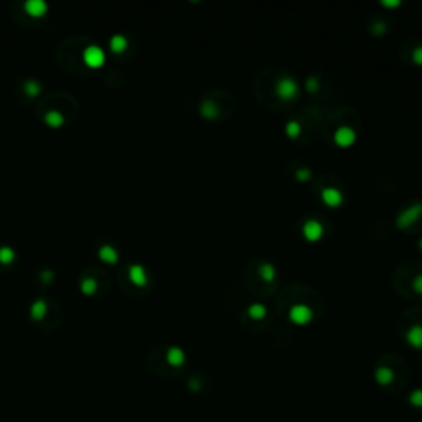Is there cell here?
<instances>
[{"label":"cell","mask_w":422,"mask_h":422,"mask_svg":"<svg viewBox=\"0 0 422 422\" xmlns=\"http://www.w3.org/2000/svg\"><path fill=\"white\" fill-rule=\"evenodd\" d=\"M421 216H422V203H414L398 216L396 226L399 229H406V228H409V226H413Z\"/></svg>","instance_id":"cell-1"},{"label":"cell","mask_w":422,"mask_h":422,"mask_svg":"<svg viewBox=\"0 0 422 422\" xmlns=\"http://www.w3.org/2000/svg\"><path fill=\"white\" fill-rule=\"evenodd\" d=\"M83 61L89 68H101L106 63V51L99 45H89L83 51Z\"/></svg>","instance_id":"cell-2"},{"label":"cell","mask_w":422,"mask_h":422,"mask_svg":"<svg viewBox=\"0 0 422 422\" xmlns=\"http://www.w3.org/2000/svg\"><path fill=\"white\" fill-rule=\"evenodd\" d=\"M299 94V86L292 78H282L275 83V96L282 101H292Z\"/></svg>","instance_id":"cell-3"},{"label":"cell","mask_w":422,"mask_h":422,"mask_svg":"<svg viewBox=\"0 0 422 422\" xmlns=\"http://www.w3.org/2000/svg\"><path fill=\"white\" fill-rule=\"evenodd\" d=\"M289 318H290L292 323H295V325H307V323L312 322L313 312H312L310 307L299 304V305H294V307L290 308Z\"/></svg>","instance_id":"cell-4"},{"label":"cell","mask_w":422,"mask_h":422,"mask_svg":"<svg viewBox=\"0 0 422 422\" xmlns=\"http://www.w3.org/2000/svg\"><path fill=\"white\" fill-rule=\"evenodd\" d=\"M333 140H335V144H337L338 147H342V149L351 147V145L356 142V132H355V129H351V127H348V126L338 127L337 132H335V135H333Z\"/></svg>","instance_id":"cell-5"},{"label":"cell","mask_w":422,"mask_h":422,"mask_svg":"<svg viewBox=\"0 0 422 422\" xmlns=\"http://www.w3.org/2000/svg\"><path fill=\"white\" fill-rule=\"evenodd\" d=\"M302 234L310 242L320 241L323 236V224L317 219H307L304 226H302Z\"/></svg>","instance_id":"cell-6"},{"label":"cell","mask_w":422,"mask_h":422,"mask_svg":"<svg viewBox=\"0 0 422 422\" xmlns=\"http://www.w3.org/2000/svg\"><path fill=\"white\" fill-rule=\"evenodd\" d=\"M23 10L30 15V17L41 18V17H45L48 12V3L45 0H26L23 3Z\"/></svg>","instance_id":"cell-7"},{"label":"cell","mask_w":422,"mask_h":422,"mask_svg":"<svg viewBox=\"0 0 422 422\" xmlns=\"http://www.w3.org/2000/svg\"><path fill=\"white\" fill-rule=\"evenodd\" d=\"M129 279H131V282L134 285H137V287H144V285H147L149 282L147 270H145L144 266H140V264H131V266H129Z\"/></svg>","instance_id":"cell-8"},{"label":"cell","mask_w":422,"mask_h":422,"mask_svg":"<svg viewBox=\"0 0 422 422\" xmlns=\"http://www.w3.org/2000/svg\"><path fill=\"white\" fill-rule=\"evenodd\" d=\"M322 200L323 203L330 208H337L343 203V193L337 188H323L322 190Z\"/></svg>","instance_id":"cell-9"},{"label":"cell","mask_w":422,"mask_h":422,"mask_svg":"<svg viewBox=\"0 0 422 422\" xmlns=\"http://www.w3.org/2000/svg\"><path fill=\"white\" fill-rule=\"evenodd\" d=\"M97 256H99V259L102 262H106V264H111V266H114V264H117L119 261V252L114 246H111V244H102L99 247V251H97Z\"/></svg>","instance_id":"cell-10"},{"label":"cell","mask_w":422,"mask_h":422,"mask_svg":"<svg viewBox=\"0 0 422 422\" xmlns=\"http://www.w3.org/2000/svg\"><path fill=\"white\" fill-rule=\"evenodd\" d=\"M165 358H167V363H169L170 366L178 368V366H182L183 363H185L187 356H185V351H183L182 348H178V346H172V348L167 350Z\"/></svg>","instance_id":"cell-11"},{"label":"cell","mask_w":422,"mask_h":422,"mask_svg":"<svg viewBox=\"0 0 422 422\" xmlns=\"http://www.w3.org/2000/svg\"><path fill=\"white\" fill-rule=\"evenodd\" d=\"M406 340H408V343L413 346L416 350H421L422 348V325H413L408 333H406Z\"/></svg>","instance_id":"cell-12"},{"label":"cell","mask_w":422,"mask_h":422,"mask_svg":"<svg viewBox=\"0 0 422 422\" xmlns=\"http://www.w3.org/2000/svg\"><path fill=\"white\" fill-rule=\"evenodd\" d=\"M48 313V304L45 299H36L33 304L30 307V317L33 318V320H43V318L46 317Z\"/></svg>","instance_id":"cell-13"},{"label":"cell","mask_w":422,"mask_h":422,"mask_svg":"<svg viewBox=\"0 0 422 422\" xmlns=\"http://www.w3.org/2000/svg\"><path fill=\"white\" fill-rule=\"evenodd\" d=\"M375 380L381 386H389L394 381V371L388 366H380L375 371Z\"/></svg>","instance_id":"cell-14"},{"label":"cell","mask_w":422,"mask_h":422,"mask_svg":"<svg viewBox=\"0 0 422 422\" xmlns=\"http://www.w3.org/2000/svg\"><path fill=\"white\" fill-rule=\"evenodd\" d=\"M127 46H129V40H127L126 35L116 33V35L111 36V40H109V48H111V51H114V53H122V51L127 50Z\"/></svg>","instance_id":"cell-15"},{"label":"cell","mask_w":422,"mask_h":422,"mask_svg":"<svg viewBox=\"0 0 422 422\" xmlns=\"http://www.w3.org/2000/svg\"><path fill=\"white\" fill-rule=\"evenodd\" d=\"M200 112H202V116L205 119H210V121H213V119L218 117L219 109H218V106H216L214 101L207 99V101L202 102V106H200Z\"/></svg>","instance_id":"cell-16"},{"label":"cell","mask_w":422,"mask_h":422,"mask_svg":"<svg viewBox=\"0 0 422 422\" xmlns=\"http://www.w3.org/2000/svg\"><path fill=\"white\" fill-rule=\"evenodd\" d=\"M45 122H46V126H50L53 129L61 127L63 124H64V116L59 111L51 109V111H48L46 114H45Z\"/></svg>","instance_id":"cell-17"},{"label":"cell","mask_w":422,"mask_h":422,"mask_svg":"<svg viewBox=\"0 0 422 422\" xmlns=\"http://www.w3.org/2000/svg\"><path fill=\"white\" fill-rule=\"evenodd\" d=\"M43 91V86L40 81L36 79H26L23 83V93L28 97H36L40 96V93Z\"/></svg>","instance_id":"cell-18"},{"label":"cell","mask_w":422,"mask_h":422,"mask_svg":"<svg viewBox=\"0 0 422 422\" xmlns=\"http://www.w3.org/2000/svg\"><path fill=\"white\" fill-rule=\"evenodd\" d=\"M81 292H83L84 295H94L97 289H99V284H97V280L94 277H86L81 280Z\"/></svg>","instance_id":"cell-19"},{"label":"cell","mask_w":422,"mask_h":422,"mask_svg":"<svg viewBox=\"0 0 422 422\" xmlns=\"http://www.w3.org/2000/svg\"><path fill=\"white\" fill-rule=\"evenodd\" d=\"M15 257H17V252L12 246H0V264L8 266L15 261Z\"/></svg>","instance_id":"cell-20"},{"label":"cell","mask_w":422,"mask_h":422,"mask_svg":"<svg viewBox=\"0 0 422 422\" xmlns=\"http://www.w3.org/2000/svg\"><path fill=\"white\" fill-rule=\"evenodd\" d=\"M259 275H261V279L264 280V282H272V280L275 279V275H277V272H275V267L272 266V264L264 262V264H261V267H259Z\"/></svg>","instance_id":"cell-21"},{"label":"cell","mask_w":422,"mask_h":422,"mask_svg":"<svg viewBox=\"0 0 422 422\" xmlns=\"http://www.w3.org/2000/svg\"><path fill=\"white\" fill-rule=\"evenodd\" d=\"M247 315H249L252 320H262V318L267 315V308L262 304H251L249 308H247Z\"/></svg>","instance_id":"cell-22"},{"label":"cell","mask_w":422,"mask_h":422,"mask_svg":"<svg viewBox=\"0 0 422 422\" xmlns=\"http://www.w3.org/2000/svg\"><path fill=\"white\" fill-rule=\"evenodd\" d=\"M302 129H300V124L297 121H290L287 122V126H285V134H287V137L290 139H297L300 135Z\"/></svg>","instance_id":"cell-23"},{"label":"cell","mask_w":422,"mask_h":422,"mask_svg":"<svg viewBox=\"0 0 422 422\" xmlns=\"http://www.w3.org/2000/svg\"><path fill=\"white\" fill-rule=\"evenodd\" d=\"M409 403L414 408H422V389H414L413 393L409 394Z\"/></svg>","instance_id":"cell-24"},{"label":"cell","mask_w":422,"mask_h":422,"mask_svg":"<svg viewBox=\"0 0 422 422\" xmlns=\"http://www.w3.org/2000/svg\"><path fill=\"white\" fill-rule=\"evenodd\" d=\"M295 178L299 182H308V180H312V172L310 169H299L295 173Z\"/></svg>","instance_id":"cell-25"},{"label":"cell","mask_w":422,"mask_h":422,"mask_svg":"<svg viewBox=\"0 0 422 422\" xmlns=\"http://www.w3.org/2000/svg\"><path fill=\"white\" fill-rule=\"evenodd\" d=\"M40 280L43 284H51L55 280V272L53 270H43L40 274Z\"/></svg>","instance_id":"cell-26"},{"label":"cell","mask_w":422,"mask_h":422,"mask_svg":"<svg viewBox=\"0 0 422 422\" xmlns=\"http://www.w3.org/2000/svg\"><path fill=\"white\" fill-rule=\"evenodd\" d=\"M305 88H307V91L308 93H315V91L318 89V79L317 78H308L307 79V83H305Z\"/></svg>","instance_id":"cell-27"},{"label":"cell","mask_w":422,"mask_h":422,"mask_svg":"<svg viewBox=\"0 0 422 422\" xmlns=\"http://www.w3.org/2000/svg\"><path fill=\"white\" fill-rule=\"evenodd\" d=\"M413 289H414L416 294L422 295V274L416 275V277H414V280H413Z\"/></svg>","instance_id":"cell-28"},{"label":"cell","mask_w":422,"mask_h":422,"mask_svg":"<svg viewBox=\"0 0 422 422\" xmlns=\"http://www.w3.org/2000/svg\"><path fill=\"white\" fill-rule=\"evenodd\" d=\"M413 61L416 64H419V66H422V46H418L413 51Z\"/></svg>","instance_id":"cell-29"},{"label":"cell","mask_w":422,"mask_h":422,"mask_svg":"<svg viewBox=\"0 0 422 422\" xmlns=\"http://www.w3.org/2000/svg\"><path fill=\"white\" fill-rule=\"evenodd\" d=\"M384 31H386V25H384L383 21H376L375 28H373V33H375V35H383Z\"/></svg>","instance_id":"cell-30"},{"label":"cell","mask_w":422,"mask_h":422,"mask_svg":"<svg viewBox=\"0 0 422 422\" xmlns=\"http://www.w3.org/2000/svg\"><path fill=\"white\" fill-rule=\"evenodd\" d=\"M381 5H384V7H388V8H394V7H399L401 2H399V0H383Z\"/></svg>","instance_id":"cell-31"},{"label":"cell","mask_w":422,"mask_h":422,"mask_svg":"<svg viewBox=\"0 0 422 422\" xmlns=\"http://www.w3.org/2000/svg\"><path fill=\"white\" fill-rule=\"evenodd\" d=\"M188 386H190L192 391H200V388H202V384H200V381H198V380H190V384H188Z\"/></svg>","instance_id":"cell-32"},{"label":"cell","mask_w":422,"mask_h":422,"mask_svg":"<svg viewBox=\"0 0 422 422\" xmlns=\"http://www.w3.org/2000/svg\"><path fill=\"white\" fill-rule=\"evenodd\" d=\"M419 247H421V249H422V237H421V241H419Z\"/></svg>","instance_id":"cell-33"}]
</instances>
